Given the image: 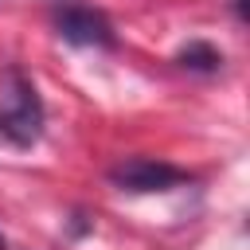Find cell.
Instances as JSON below:
<instances>
[{
	"label": "cell",
	"instance_id": "4",
	"mask_svg": "<svg viewBox=\"0 0 250 250\" xmlns=\"http://www.w3.org/2000/svg\"><path fill=\"white\" fill-rule=\"evenodd\" d=\"M176 62H180L184 70H199V74H215V70L223 66V51H219L215 43H207V39H191L188 47H180V55H176Z\"/></svg>",
	"mask_w": 250,
	"mask_h": 250
},
{
	"label": "cell",
	"instance_id": "3",
	"mask_svg": "<svg viewBox=\"0 0 250 250\" xmlns=\"http://www.w3.org/2000/svg\"><path fill=\"white\" fill-rule=\"evenodd\" d=\"M55 31H59L66 43H74V47H102V51H109V47L117 43L113 23H109L98 8H86V4H66V8H59V12H55Z\"/></svg>",
	"mask_w": 250,
	"mask_h": 250
},
{
	"label": "cell",
	"instance_id": "5",
	"mask_svg": "<svg viewBox=\"0 0 250 250\" xmlns=\"http://www.w3.org/2000/svg\"><path fill=\"white\" fill-rule=\"evenodd\" d=\"M0 250H4V234H0Z\"/></svg>",
	"mask_w": 250,
	"mask_h": 250
},
{
	"label": "cell",
	"instance_id": "2",
	"mask_svg": "<svg viewBox=\"0 0 250 250\" xmlns=\"http://www.w3.org/2000/svg\"><path fill=\"white\" fill-rule=\"evenodd\" d=\"M188 172L168 164V160H156V156H125L121 164L109 168V184L121 188V191H133V195H148V191H168L176 184H184Z\"/></svg>",
	"mask_w": 250,
	"mask_h": 250
},
{
	"label": "cell",
	"instance_id": "1",
	"mask_svg": "<svg viewBox=\"0 0 250 250\" xmlns=\"http://www.w3.org/2000/svg\"><path fill=\"white\" fill-rule=\"evenodd\" d=\"M43 125H47V109L35 82L20 66H8V86L0 98V141L8 148H31L39 145Z\"/></svg>",
	"mask_w": 250,
	"mask_h": 250
}]
</instances>
